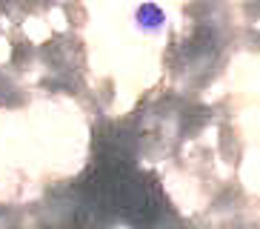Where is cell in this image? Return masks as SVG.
<instances>
[{"label": "cell", "mask_w": 260, "mask_h": 229, "mask_svg": "<svg viewBox=\"0 0 260 229\" xmlns=\"http://www.w3.org/2000/svg\"><path fill=\"white\" fill-rule=\"evenodd\" d=\"M135 26H138L143 35H157V32H163V26H166V12H163L157 3L146 0V3H140V6L135 9Z\"/></svg>", "instance_id": "6da1fadb"}]
</instances>
